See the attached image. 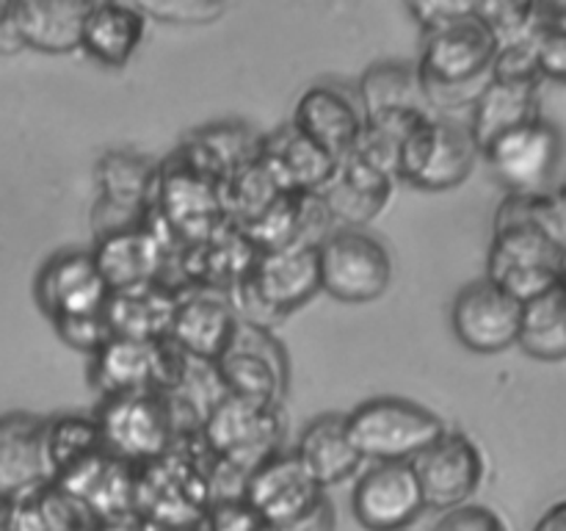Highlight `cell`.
Returning <instances> with one entry per match:
<instances>
[{
	"instance_id": "17",
	"label": "cell",
	"mask_w": 566,
	"mask_h": 531,
	"mask_svg": "<svg viewBox=\"0 0 566 531\" xmlns=\"http://www.w3.org/2000/svg\"><path fill=\"white\" fill-rule=\"evenodd\" d=\"M247 280L260 296V302L276 319H282L321 291L318 247L260 252Z\"/></svg>"
},
{
	"instance_id": "39",
	"label": "cell",
	"mask_w": 566,
	"mask_h": 531,
	"mask_svg": "<svg viewBox=\"0 0 566 531\" xmlns=\"http://www.w3.org/2000/svg\"><path fill=\"white\" fill-rule=\"evenodd\" d=\"M534 531H566V498L564 501L553 503V507L536 520Z\"/></svg>"
},
{
	"instance_id": "38",
	"label": "cell",
	"mask_w": 566,
	"mask_h": 531,
	"mask_svg": "<svg viewBox=\"0 0 566 531\" xmlns=\"http://www.w3.org/2000/svg\"><path fill=\"white\" fill-rule=\"evenodd\" d=\"M271 531H337V512H335V503L329 501L326 492H321L307 509L291 518L287 523L276 525Z\"/></svg>"
},
{
	"instance_id": "40",
	"label": "cell",
	"mask_w": 566,
	"mask_h": 531,
	"mask_svg": "<svg viewBox=\"0 0 566 531\" xmlns=\"http://www.w3.org/2000/svg\"><path fill=\"white\" fill-rule=\"evenodd\" d=\"M0 531H14V503L0 498Z\"/></svg>"
},
{
	"instance_id": "2",
	"label": "cell",
	"mask_w": 566,
	"mask_h": 531,
	"mask_svg": "<svg viewBox=\"0 0 566 531\" xmlns=\"http://www.w3.org/2000/svg\"><path fill=\"white\" fill-rule=\"evenodd\" d=\"M497 50L501 44L495 33L475 11L442 31L429 33L420 64L415 66L426 105L446 111L468 103L475 105L490 83Z\"/></svg>"
},
{
	"instance_id": "6",
	"label": "cell",
	"mask_w": 566,
	"mask_h": 531,
	"mask_svg": "<svg viewBox=\"0 0 566 531\" xmlns=\"http://www.w3.org/2000/svg\"><path fill=\"white\" fill-rule=\"evenodd\" d=\"M213 365L227 396L258 407H276V398L285 393V348L263 326L238 321L230 346Z\"/></svg>"
},
{
	"instance_id": "26",
	"label": "cell",
	"mask_w": 566,
	"mask_h": 531,
	"mask_svg": "<svg viewBox=\"0 0 566 531\" xmlns=\"http://www.w3.org/2000/svg\"><path fill=\"white\" fill-rule=\"evenodd\" d=\"M534 119H539V83L490 77L473 105L470 136L479 153H484L497 136Z\"/></svg>"
},
{
	"instance_id": "13",
	"label": "cell",
	"mask_w": 566,
	"mask_h": 531,
	"mask_svg": "<svg viewBox=\"0 0 566 531\" xmlns=\"http://www.w3.org/2000/svg\"><path fill=\"white\" fill-rule=\"evenodd\" d=\"M321 492L296 454H271L243 481V503L269 531L296 518Z\"/></svg>"
},
{
	"instance_id": "25",
	"label": "cell",
	"mask_w": 566,
	"mask_h": 531,
	"mask_svg": "<svg viewBox=\"0 0 566 531\" xmlns=\"http://www.w3.org/2000/svg\"><path fill=\"white\" fill-rule=\"evenodd\" d=\"M92 3L72 0H33L11 3V25L22 44L42 53H72L81 48L83 22Z\"/></svg>"
},
{
	"instance_id": "34",
	"label": "cell",
	"mask_w": 566,
	"mask_h": 531,
	"mask_svg": "<svg viewBox=\"0 0 566 531\" xmlns=\"http://www.w3.org/2000/svg\"><path fill=\"white\" fill-rule=\"evenodd\" d=\"M142 14H153L164 22H213L227 9L216 0H153V3H136Z\"/></svg>"
},
{
	"instance_id": "36",
	"label": "cell",
	"mask_w": 566,
	"mask_h": 531,
	"mask_svg": "<svg viewBox=\"0 0 566 531\" xmlns=\"http://www.w3.org/2000/svg\"><path fill=\"white\" fill-rule=\"evenodd\" d=\"M409 14L420 22L429 33L442 31V28L453 25L462 17H470L475 11V3H459V0H429V3H409Z\"/></svg>"
},
{
	"instance_id": "16",
	"label": "cell",
	"mask_w": 566,
	"mask_h": 531,
	"mask_svg": "<svg viewBox=\"0 0 566 531\" xmlns=\"http://www.w3.org/2000/svg\"><path fill=\"white\" fill-rule=\"evenodd\" d=\"M97 183L99 208H105L108 216L99 238L144 225L158 191V169L147 158L133 153H108L97 166Z\"/></svg>"
},
{
	"instance_id": "12",
	"label": "cell",
	"mask_w": 566,
	"mask_h": 531,
	"mask_svg": "<svg viewBox=\"0 0 566 531\" xmlns=\"http://www.w3.org/2000/svg\"><path fill=\"white\" fill-rule=\"evenodd\" d=\"M352 509L368 531H403L426 509L409 462H379L354 485Z\"/></svg>"
},
{
	"instance_id": "4",
	"label": "cell",
	"mask_w": 566,
	"mask_h": 531,
	"mask_svg": "<svg viewBox=\"0 0 566 531\" xmlns=\"http://www.w3.org/2000/svg\"><path fill=\"white\" fill-rule=\"evenodd\" d=\"M97 426L111 457L153 462L169 451L177 420L166 393H130L105 398Z\"/></svg>"
},
{
	"instance_id": "15",
	"label": "cell",
	"mask_w": 566,
	"mask_h": 531,
	"mask_svg": "<svg viewBox=\"0 0 566 531\" xmlns=\"http://www.w3.org/2000/svg\"><path fill=\"white\" fill-rule=\"evenodd\" d=\"M108 296L92 252L55 254L36 277V302L53 321L103 313Z\"/></svg>"
},
{
	"instance_id": "41",
	"label": "cell",
	"mask_w": 566,
	"mask_h": 531,
	"mask_svg": "<svg viewBox=\"0 0 566 531\" xmlns=\"http://www.w3.org/2000/svg\"><path fill=\"white\" fill-rule=\"evenodd\" d=\"M9 11H11V3H0V20H6V17H9Z\"/></svg>"
},
{
	"instance_id": "28",
	"label": "cell",
	"mask_w": 566,
	"mask_h": 531,
	"mask_svg": "<svg viewBox=\"0 0 566 531\" xmlns=\"http://www.w3.org/2000/svg\"><path fill=\"white\" fill-rule=\"evenodd\" d=\"M296 457L302 459V465L321 490L346 481L363 462L346 437V420L335 413L318 415L313 424H307V429L302 431V440H298Z\"/></svg>"
},
{
	"instance_id": "8",
	"label": "cell",
	"mask_w": 566,
	"mask_h": 531,
	"mask_svg": "<svg viewBox=\"0 0 566 531\" xmlns=\"http://www.w3.org/2000/svg\"><path fill=\"white\" fill-rule=\"evenodd\" d=\"M481 155L509 194H545L562 158V136L539 116L497 136Z\"/></svg>"
},
{
	"instance_id": "3",
	"label": "cell",
	"mask_w": 566,
	"mask_h": 531,
	"mask_svg": "<svg viewBox=\"0 0 566 531\" xmlns=\"http://www.w3.org/2000/svg\"><path fill=\"white\" fill-rule=\"evenodd\" d=\"M346 437L359 459L376 462H412L446 431L429 407L409 398L379 396L343 415Z\"/></svg>"
},
{
	"instance_id": "20",
	"label": "cell",
	"mask_w": 566,
	"mask_h": 531,
	"mask_svg": "<svg viewBox=\"0 0 566 531\" xmlns=\"http://www.w3.org/2000/svg\"><path fill=\"white\" fill-rule=\"evenodd\" d=\"M260 160L276 186L293 194H318L337 169V158L324 153L293 125L276 127L271 136L260 138Z\"/></svg>"
},
{
	"instance_id": "37",
	"label": "cell",
	"mask_w": 566,
	"mask_h": 531,
	"mask_svg": "<svg viewBox=\"0 0 566 531\" xmlns=\"http://www.w3.org/2000/svg\"><path fill=\"white\" fill-rule=\"evenodd\" d=\"M536 216L547 236L566 252V183L556 191L536 194Z\"/></svg>"
},
{
	"instance_id": "23",
	"label": "cell",
	"mask_w": 566,
	"mask_h": 531,
	"mask_svg": "<svg viewBox=\"0 0 566 531\" xmlns=\"http://www.w3.org/2000/svg\"><path fill=\"white\" fill-rule=\"evenodd\" d=\"M258 254L254 243L235 225L224 221L210 238L182 249L177 266L188 285L232 288L252 271Z\"/></svg>"
},
{
	"instance_id": "7",
	"label": "cell",
	"mask_w": 566,
	"mask_h": 531,
	"mask_svg": "<svg viewBox=\"0 0 566 531\" xmlns=\"http://www.w3.org/2000/svg\"><path fill=\"white\" fill-rule=\"evenodd\" d=\"M479 147L464 127L426 116L403 142L398 177L423 191H448L462 186L473 171Z\"/></svg>"
},
{
	"instance_id": "29",
	"label": "cell",
	"mask_w": 566,
	"mask_h": 531,
	"mask_svg": "<svg viewBox=\"0 0 566 531\" xmlns=\"http://www.w3.org/2000/svg\"><path fill=\"white\" fill-rule=\"evenodd\" d=\"M517 346L536 360H566V285L523 304Z\"/></svg>"
},
{
	"instance_id": "30",
	"label": "cell",
	"mask_w": 566,
	"mask_h": 531,
	"mask_svg": "<svg viewBox=\"0 0 566 531\" xmlns=\"http://www.w3.org/2000/svg\"><path fill=\"white\" fill-rule=\"evenodd\" d=\"M359 94H363L365 116L398 108H429L423 88H420L418 70L401 64V61H381V64L370 66L359 83Z\"/></svg>"
},
{
	"instance_id": "33",
	"label": "cell",
	"mask_w": 566,
	"mask_h": 531,
	"mask_svg": "<svg viewBox=\"0 0 566 531\" xmlns=\"http://www.w3.org/2000/svg\"><path fill=\"white\" fill-rule=\"evenodd\" d=\"M55 330H59V337L66 343V346L77 348V352L97 354L105 343L111 341V326L105 321L103 313L92 315H70V319L53 321Z\"/></svg>"
},
{
	"instance_id": "21",
	"label": "cell",
	"mask_w": 566,
	"mask_h": 531,
	"mask_svg": "<svg viewBox=\"0 0 566 531\" xmlns=\"http://www.w3.org/2000/svg\"><path fill=\"white\" fill-rule=\"evenodd\" d=\"M332 219L363 225L376 219L392 197V177L379 166L368 164L357 153H348L337 160L332 180L318 191Z\"/></svg>"
},
{
	"instance_id": "35",
	"label": "cell",
	"mask_w": 566,
	"mask_h": 531,
	"mask_svg": "<svg viewBox=\"0 0 566 531\" xmlns=\"http://www.w3.org/2000/svg\"><path fill=\"white\" fill-rule=\"evenodd\" d=\"M434 531H509V525L492 507L462 503L457 509H448Z\"/></svg>"
},
{
	"instance_id": "11",
	"label": "cell",
	"mask_w": 566,
	"mask_h": 531,
	"mask_svg": "<svg viewBox=\"0 0 566 531\" xmlns=\"http://www.w3.org/2000/svg\"><path fill=\"white\" fill-rule=\"evenodd\" d=\"M205 437L219 457L247 468L249 476L263 459L276 454V440H280L276 409L224 396L208 413Z\"/></svg>"
},
{
	"instance_id": "1",
	"label": "cell",
	"mask_w": 566,
	"mask_h": 531,
	"mask_svg": "<svg viewBox=\"0 0 566 531\" xmlns=\"http://www.w3.org/2000/svg\"><path fill=\"white\" fill-rule=\"evenodd\" d=\"M564 249L553 241L536 216V194H509L497 208L486 280L520 304L562 285Z\"/></svg>"
},
{
	"instance_id": "22",
	"label": "cell",
	"mask_w": 566,
	"mask_h": 531,
	"mask_svg": "<svg viewBox=\"0 0 566 531\" xmlns=\"http://www.w3.org/2000/svg\"><path fill=\"white\" fill-rule=\"evenodd\" d=\"M363 114L346 92L335 86H313L298 97L293 127L324 153L340 160L357 144L363 133Z\"/></svg>"
},
{
	"instance_id": "18",
	"label": "cell",
	"mask_w": 566,
	"mask_h": 531,
	"mask_svg": "<svg viewBox=\"0 0 566 531\" xmlns=\"http://www.w3.org/2000/svg\"><path fill=\"white\" fill-rule=\"evenodd\" d=\"M180 296L166 282L153 280L142 285L111 291L103 315L111 326V335L125 341H166L171 332Z\"/></svg>"
},
{
	"instance_id": "42",
	"label": "cell",
	"mask_w": 566,
	"mask_h": 531,
	"mask_svg": "<svg viewBox=\"0 0 566 531\" xmlns=\"http://www.w3.org/2000/svg\"><path fill=\"white\" fill-rule=\"evenodd\" d=\"M562 282L566 285V252H564V269H562Z\"/></svg>"
},
{
	"instance_id": "32",
	"label": "cell",
	"mask_w": 566,
	"mask_h": 531,
	"mask_svg": "<svg viewBox=\"0 0 566 531\" xmlns=\"http://www.w3.org/2000/svg\"><path fill=\"white\" fill-rule=\"evenodd\" d=\"M531 42L536 50L539 75L566 83V6L553 3L551 17Z\"/></svg>"
},
{
	"instance_id": "14",
	"label": "cell",
	"mask_w": 566,
	"mask_h": 531,
	"mask_svg": "<svg viewBox=\"0 0 566 531\" xmlns=\"http://www.w3.org/2000/svg\"><path fill=\"white\" fill-rule=\"evenodd\" d=\"M48 424L33 415H3L0 418V498L22 501L55 481L44 442Z\"/></svg>"
},
{
	"instance_id": "9",
	"label": "cell",
	"mask_w": 566,
	"mask_h": 531,
	"mask_svg": "<svg viewBox=\"0 0 566 531\" xmlns=\"http://www.w3.org/2000/svg\"><path fill=\"white\" fill-rule=\"evenodd\" d=\"M409 465L423 492L426 507L437 509H457L470 503V496L484 479V454L462 431L446 429Z\"/></svg>"
},
{
	"instance_id": "19",
	"label": "cell",
	"mask_w": 566,
	"mask_h": 531,
	"mask_svg": "<svg viewBox=\"0 0 566 531\" xmlns=\"http://www.w3.org/2000/svg\"><path fill=\"white\" fill-rule=\"evenodd\" d=\"M92 254L105 285L111 291H122V288L160 280L169 247L144 219V225L133 227V230L111 232V236L99 238V247Z\"/></svg>"
},
{
	"instance_id": "10",
	"label": "cell",
	"mask_w": 566,
	"mask_h": 531,
	"mask_svg": "<svg viewBox=\"0 0 566 531\" xmlns=\"http://www.w3.org/2000/svg\"><path fill=\"white\" fill-rule=\"evenodd\" d=\"M523 304L495 282L475 280L453 299V332L470 352L497 354L517 346Z\"/></svg>"
},
{
	"instance_id": "5",
	"label": "cell",
	"mask_w": 566,
	"mask_h": 531,
	"mask_svg": "<svg viewBox=\"0 0 566 531\" xmlns=\"http://www.w3.org/2000/svg\"><path fill=\"white\" fill-rule=\"evenodd\" d=\"M321 291L348 304L385 296L392 282V260L385 243L359 230H343L318 247Z\"/></svg>"
},
{
	"instance_id": "27",
	"label": "cell",
	"mask_w": 566,
	"mask_h": 531,
	"mask_svg": "<svg viewBox=\"0 0 566 531\" xmlns=\"http://www.w3.org/2000/svg\"><path fill=\"white\" fill-rule=\"evenodd\" d=\"M144 22L136 3H92L83 22L81 48L105 66H122L136 53L144 37Z\"/></svg>"
},
{
	"instance_id": "24",
	"label": "cell",
	"mask_w": 566,
	"mask_h": 531,
	"mask_svg": "<svg viewBox=\"0 0 566 531\" xmlns=\"http://www.w3.org/2000/svg\"><path fill=\"white\" fill-rule=\"evenodd\" d=\"M235 326L238 319L230 302L208 296V293H193L186 299L180 296L169 341L188 357L216 363L230 346Z\"/></svg>"
},
{
	"instance_id": "31",
	"label": "cell",
	"mask_w": 566,
	"mask_h": 531,
	"mask_svg": "<svg viewBox=\"0 0 566 531\" xmlns=\"http://www.w3.org/2000/svg\"><path fill=\"white\" fill-rule=\"evenodd\" d=\"M44 442H48V459L55 479L105 451L97 420L77 418V415H64L48 424Z\"/></svg>"
}]
</instances>
